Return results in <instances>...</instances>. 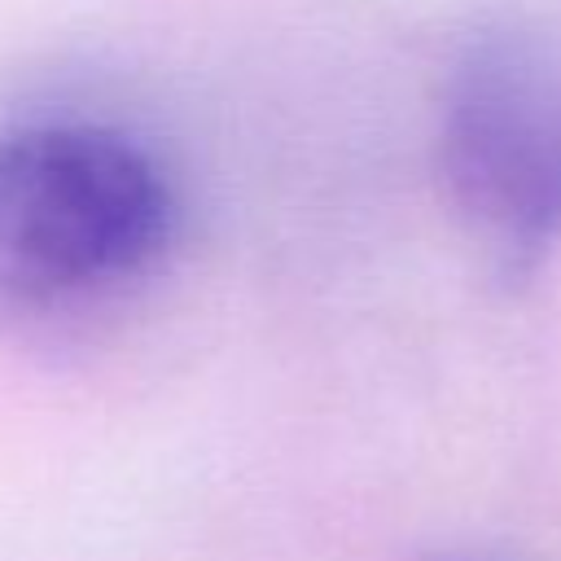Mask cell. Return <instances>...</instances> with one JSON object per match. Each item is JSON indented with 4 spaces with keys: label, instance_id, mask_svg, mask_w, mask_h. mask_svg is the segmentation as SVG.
Here are the masks:
<instances>
[{
    "label": "cell",
    "instance_id": "1",
    "mask_svg": "<svg viewBox=\"0 0 561 561\" xmlns=\"http://www.w3.org/2000/svg\"><path fill=\"white\" fill-rule=\"evenodd\" d=\"M180 193L127 127L35 114L0 127V316L22 329L92 324L171 254Z\"/></svg>",
    "mask_w": 561,
    "mask_h": 561
},
{
    "label": "cell",
    "instance_id": "2",
    "mask_svg": "<svg viewBox=\"0 0 561 561\" xmlns=\"http://www.w3.org/2000/svg\"><path fill=\"white\" fill-rule=\"evenodd\" d=\"M438 171L465 232L504 272L561 241V18L504 13L456 48Z\"/></svg>",
    "mask_w": 561,
    "mask_h": 561
}]
</instances>
